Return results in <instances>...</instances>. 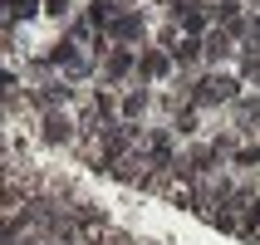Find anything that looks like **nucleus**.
Listing matches in <instances>:
<instances>
[{
	"instance_id": "obj_1",
	"label": "nucleus",
	"mask_w": 260,
	"mask_h": 245,
	"mask_svg": "<svg viewBox=\"0 0 260 245\" xmlns=\"http://www.w3.org/2000/svg\"><path fill=\"white\" fill-rule=\"evenodd\" d=\"M103 34L118 44H128V40H143V15H113V20H103Z\"/></svg>"
},
{
	"instance_id": "obj_2",
	"label": "nucleus",
	"mask_w": 260,
	"mask_h": 245,
	"mask_svg": "<svg viewBox=\"0 0 260 245\" xmlns=\"http://www.w3.org/2000/svg\"><path fill=\"white\" fill-rule=\"evenodd\" d=\"M138 69V59L128 54V49H118V54H108V64H103V79L113 84V79H123V74H133Z\"/></svg>"
}]
</instances>
